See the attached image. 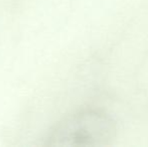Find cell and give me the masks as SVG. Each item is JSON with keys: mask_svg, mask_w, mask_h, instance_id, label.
Masks as SVG:
<instances>
[{"mask_svg": "<svg viewBox=\"0 0 148 147\" xmlns=\"http://www.w3.org/2000/svg\"><path fill=\"white\" fill-rule=\"evenodd\" d=\"M117 132L115 121L101 110L87 109L69 115L49 132L51 147H100L110 144Z\"/></svg>", "mask_w": 148, "mask_h": 147, "instance_id": "6da1fadb", "label": "cell"}]
</instances>
